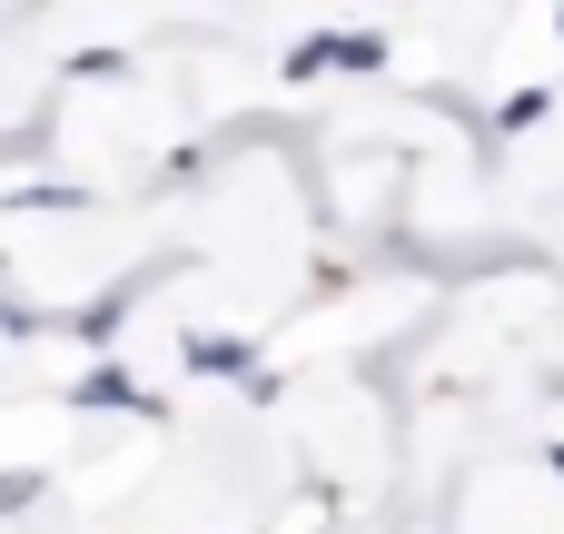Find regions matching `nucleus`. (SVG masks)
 <instances>
[{"label":"nucleus","mask_w":564,"mask_h":534,"mask_svg":"<svg viewBox=\"0 0 564 534\" xmlns=\"http://www.w3.org/2000/svg\"><path fill=\"white\" fill-rule=\"evenodd\" d=\"M79 406H139V386H129V377H109V367H99V377H89V386H79Z\"/></svg>","instance_id":"2"},{"label":"nucleus","mask_w":564,"mask_h":534,"mask_svg":"<svg viewBox=\"0 0 564 534\" xmlns=\"http://www.w3.org/2000/svg\"><path fill=\"white\" fill-rule=\"evenodd\" d=\"M188 367H198V377H208V367H218V377H238V367H248V347H238V337H188Z\"/></svg>","instance_id":"1"}]
</instances>
